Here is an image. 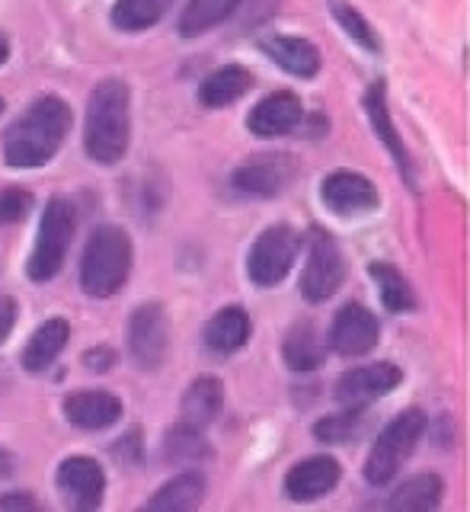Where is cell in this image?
<instances>
[{
    "instance_id": "1",
    "label": "cell",
    "mask_w": 470,
    "mask_h": 512,
    "mask_svg": "<svg viewBox=\"0 0 470 512\" xmlns=\"http://www.w3.org/2000/svg\"><path fill=\"white\" fill-rule=\"evenodd\" d=\"M71 132V106L61 96H39L4 132V160L13 170H36L52 160Z\"/></svg>"
},
{
    "instance_id": "33",
    "label": "cell",
    "mask_w": 470,
    "mask_h": 512,
    "mask_svg": "<svg viewBox=\"0 0 470 512\" xmlns=\"http://www.w3.org/2000/svg\"><path fill=\"white\" fill-rule=\"evenodd\" d=\"M112 455H116L122 464H141L144 458V439H141V429L125 432V436L112 445Z\"/></svg>"
},
{
    "instance_id": "19",
    "label": "cell",
    "mask_w": 470,
    "mask_h": 512,
    "mask_svg": "<svg viewBox=\"0 0 470 512\" xmlns=\"http://www.w3.org/2000/svg\"><path fill=\"white\" fill-rule=\"evenodd\" d=\"M442 500H445V480L435 471H423L397 484L384 512H439Z\"/></svg>"
},
{
    "instance_id": "23",
    "label": "cell",
    "mask_w": 470,
    "mask_h": 512,
    "mask_svg": "<svg viewBox=\"0 0 470 512\" xmlns=\"http://www.w3.org/2000/svg\"><path fill=\"white\" fill-rule=\"evenodd\" d=\"M71 340V324L64 317H48L45 324L29 336V343L23 349V368L26 372H45V368H52L55 359L64 352V346H68Z\"/></svg>"
},
{
    "instance_id": "14",
    "label": "cell",
    "mask_w": 470,
    "mask_h": 512,
    "mask_svg": "<svg viewBox=\"0 0 470 512\" xmlns=\"http://www.w3.org/2000/svg\"><path fill=\"white\" fill-rule=\"evenodd\" d=\"M339 480H343V464L333 455H311L285 474L282 487L291 503H317L339 487Z\"/></svg>"
},
{
    "instance_id": "37",
    "label": "cell",
    "mask_w": 470,
    "mask_h": 512,
    "mask_svg": "<svg viewBox=\"0 0 470 512\" xmlns=\"http://www.w3.org/2000/svg\"><path fill=\"white\" fill-rule=\"evenodd\" d=\"M13 468H16L13 455L7 452V448H0V477H10V474H13Z\"/></svg>"
},
{
    "instance_id": "22",
    "label": "cell",
    "mask_w": 470,
    "mask_h": 512,
    "mask_svg": "<svg viewBox=\"0 0 470 512\" xmlns=\"http://www.w3.org/2000/svg\"><path fill=\"white\" fill-rule=\"evenodd\" d=\"M259 48L279 64V68L291 77L311 80L320 71V52L314 42H307L301 36H269L259 42Z\"/></svg>"
},
{
    "instance_id": "24",
    "label": "cell",
    "mask_w": 470,
    "mask_h": 512,
    "mask_svg": "<svg viewBox=\"0 0 470 512\" xmlns=\"http://www.w3.org/2000/svg\"><path fill=\"white\" fill-rule=\"evenodd\" d=\"M282 359L291 372H298V375L317 372V368L327 362V346H323L311 320H298V324L288 327L285 343H282Z\"/></svg>"
},
{
    "instance_id": "27",
    "label": "cell",
    "mask_w": 470,
    "mask_h": 512,
    "mask_svg": "<svg viewBox=\"0 0 470 512\" xmlns=\"http://www.w3.org/2000/svg\"><path fill=\"white\" fill-rule=\"evenodd\" d=\"M243 0H189L183 16H180V36L196 39L202 32L221 26L224 20H231Z\"/></svg>"
},
{
    "instance_id": "16",
    "label": "cell",
    "mask_w": 470,
    "mask_h": 512,
    "mask_svg": "<svg viewBox=\"0 0 470 512\" xmlns=\"http://www.w3.org/2000/svg\"><path fill=\"white\" fill-rule=\"evenodd\" d=\"M301 119H304V106L298 100V93L275 90L250 109L247 128L256 138H279V135L295 132Z\"/></svg>"
},
{
    "instance_id": "35",
    "label": "cell",
    "mask_w": 470,
    "mask_h": 512,
    "mask_svg": "<svg viewBox=\"0 0 470 512\" xmlns=\"http://www.w3.org/2000/svg\"><path fill=\"white\" fill-rule=\"evenodd\" d=\"M116 362H119V356H116V349H112V346H93V349L84 352V365L90 368V372H96V375L109 372V368L116 365Z\"/></svg>"
},
{
    "instance_id": "25",
    "label": "cell",
    "mask_w": 470,
    "mask_h": 512,
    "mask_svg": "<svg viewBox=\"0 0 470 512\" xmlns=\"http://www.w3.org/2000/svg\"><path fill=\"white\" fill-rule=\"evenodd\" d=\"M253 87V74L240 64H224V68L212 71L199 84V103L208 109H224L237 103L240 96H247Z\"/></svg>"
},
{
    "instance_id": "38",
    "label": "cell",
    "mask_w": 470,
    "mask_h": 512,
    "mask_svg": "<svg viewBox=\"0 0 470 512\" xmlns=\"http://www.w3.org/2000/svg\"><path fill=\"white\" fill-rule=\"evenodd\" d=\"M10 58V42L4 39V36H0V64H4Z\"/></svg>"
},
{
    "instance_id": "8",
    "label": "cell",
    "mask_w": 470,
    "mask_h": 512,
    "mask_svg": "<svg viewBox=\"0 0 470 512\" xmlns=\"http://www.w3.org/2000/svg\"><path fill=\"white\" fill-rule=\"evenodd\" d=\"M55 490L68 512H100L106 500V471L90 455H71L58 464Z\"/></svg>"
},
{
    "instance_id": "15",
    "label": "cell",
    "mask_w": 470,
    "mask_h": 512,
    "mask_svg": "<svg viewBox=\"0 0 470 512\" xmlns=\"http://www.w3.org/2000/svg\"><path fill=\"white\" fill-rule=\"evenodd\" d=\"M122 400L103 391V388H90V391H74L64 397V420L80 432H103L112 429L122 420Z\"/></svg>"
},
{
    "instance_id": "17",
    "label": "cell",
    "mask_w": 470,
    "mask_h": 512,
    "mask_svg": "<svg viewBox=\"0 0 470 512\" xmlns=\"http://www.w3.org/2000/svg\"><path fill=\"white\" fill-rule=\"evenodd\" d=\"M250 336H253V320L247 308H240V304L221 308L218 314L208 317L202 327V343L208 352H215V356H234V352H240L250 343Z\"/></svg>"
},
{
    "instance_id": "4",
    "label": "cell",
    "mask_w": 470,
    "mask_h": 512,
    "mask_svg": "<svg viewBox=\"0 0 470 512\" xmlns=\"http://www.w3.org/2000/svg\"><path fill=\"white\" fill-rule=\"evenodd\" d=\"M426 426H429L426 413L419 407H407L378 432V439H375V445H371V452L365 458V468H362V474L371 487L391 484V480L400 474L403 464L410 461V455L416 452L419 439L426 436Z\"/></svg>"
},
{
    "instance_id": "10",
    "label": "cell",
    "mask_w": 470,
    "mask_h": 512,
    "mask_svg": "<svg viewBox=\"0 0 470 512\" xmlns=\"http://www.w3.org/2000/svg\"><path fill=\"white\" fill-rule=\"evenodd\" d=\"M295 176H298V160L291 154L272 151V154H256L247 164H240L231 173V186L240 196L250 199H275L291 186Z\"/></svg>"
},
{
    "instance_id": "6",
    "label": "cell",
    "mask_w": 470,
    "mask_h": 512,
    "mask_svg": "<svg viewBox=\"0 0 470 512\" xmlns=\"http://www.w3.org/2000/svg\"><path fill=\"white\" fill-rule=\"evenodd\" d=\"M346 282V256L330 231L311 228L307 234V260L301 269V295L307 304L330 301Z\"/></svg>"
},
{
    "instance_id": "26",
    "label": "cell",
    "mask_w": 470,
    "mask_h": 512,
    "mask_svg": "<svg viewBox=\"0 0 470 512\" xmlns=\"http://www.w3.org/2000/svg\"><path fill=\"white\" fill-rule=\"evenodd\" d=\"M368 272H371V279H375V285H378V295H381V304L391 314H410V311H416L419 308V301H416V292H413V285L407 282V276L397 269V266H391V263H371L368 266Z\"/></svg>"
},
{
    "instance_id": "3",
    "label": "cell",
    "mask_w": 470,
    "mask_h": 512,
    "mask_svg": "<svg viewBox=\"0 0 470 512\" xmlns=\"http://www.w3.org/2000/svg\"><path fill=\"white\" fill-rule=\"evenodd\" d=\"M135 247L132 237L119 224H100L87 237V247L80 253V288L90 298L119 295L128 276H132Z\"/></svg>"
},
{
    "instance_id": "5",
    "label": "cell",
    "mask_w": 470,
    "mask_h": 512,
    "mask_svg": "<svg viewBox=\"0 0 470 512\" xmlns=\"http://www.w3.org/2000/svg\"><path fill=\"white\" fill-rule=\"evenodd\" d=\"M77 231V208L71 199L52 196L42 208V221H39V234L32 253L26 260V276L29 282H52L61 266L64 256L71 250V240Z\"/></svg>"
},
{
    "instance_id": "36",
    "label": "cell",
    "mask_w": 470,
    "mask_h": 512,
    "mask_svg": "<svg viewBox=\"0 0 470 512\" xmlns=\"http://www.w3.org/2000/svg\"><path fill=\"white\" fill-rule=\"evenodd\" d=\"M16 317H20V304L10 295H0V343L7 340L16 327Z\"/></svg>"
},
{
    "instance_id": "9",
    "label": "cell",
    "mask_w": 470,
    "mask_h": 512,
    "mask_svg": "<svg viewBox=\"0 0 470 512\" xmlns=\"http://www.w3.org/2000/svg\"><path fill=\"white\" fill-rule=\"evenodd\" d=\"M128 352H132V362L144 372H154L160 362L167 359L170 349V317L164 311V304L148 301L138 304L128 317Z\"/></svg>"
},
{
    "instance_id": "34",
    "label": "cell",
    "mask_w": 470,
    "mask_h": 512,
    "mask_svg": "<svg viewBox=\"0 0 470 512\" xmlns=\"http://www.w3.org/2000/svg\"><path fill=\"white\" fill-rule=\"evenodd\" d=\"M0 512H48L29 490H10L0 496Z\"/></svg>"
},
{
    "instance_id": "39",
    "label": "cell",
    "mask_w": 470,
    "mask_h": 512,
    "mask_svg": "<svg viewBox=\"0 0 470 512\" xmlns=\"http://www.w3.org/2000/svg\"><path fill=\"white\" fill-rule=\"evenodd\" d=\"M0 112H4V100H0Z\"/></svg>"
},
{
    "instance_id": "11",
    "label": "cell",
    "mask_w": 470,
    "mask_h": 512,
    "mask_svg": "<svg viewBox=\"0 0 470 512\" xmlns=\"http://www.w3.org/2000/svg\"><path fill=\"white\" fill-rule=\"evenodd\" d=\"M378 340H381V320L359 301L343 304L327 333V346L336 356H346V359L368 356V352L378 346Z\"/></svg>"
},
{
    "instance_id": "21",
    "label": "cell",
    "mask_w": 470,
    "mask_h": 512,
    "mask_svg": "<svg viewBox=\"0 0 470 512\" xmlns=\"http://www.w3.org/2000/svg\"><path fill=\"white\" fill-rule=\"evenodd\" d=\"M224 410V384L215 375H199L196 381L183 391L180 400V416L183 423L196 426V429H208Z\"/></svg>"
},
{
    "instance_id": "2",
    "label": "cell",
    "mask_w": 470,
    "mask_h": 512,
    "mask_svg": "<svg viewBox=\"0 0 470 512\" xmlns=\"http://www.w3.org/2000/svg\"><path fill=\"white\" fill-rule=\"evenodd\" d=\"M132 141V93L119 77H106L93 87L84 119V151L93 164H119Z\"/></svg>"
},
{
    "instance_id": "12",
    "label": "cell",
    "mask_w": 470,
    "mask_h": 512,
    "mask_svg": "<svg viewBox=\"0 0 470 512\" xmlns=\"http://www.w3.org/2000/svg\"><path fill=\"white\" fill-rule=\"evenodd\" d=\"M400 381H403L400 365L368 362V365L349 368V372L339 375L333 384V397H336V404H343V407H365L371 400L391 394Z\"/></svg>"
},
{
    "instance_id": "30",
    "label": "cell",
    "mask_w": 470,
    "mask_h": 512,
    "mask_svg": "<svg viewBox=\"0 0 470 512\" xmlns=\"http://www.w3.org/2000/svg\"><path fill=\"white\" fill-rule=\"evenodd\" d=\"M365 426V410L362 407H343L339 413L320 416L314 423V439L323 445H346L362 432Z\"/></svg>"
},
{
    "instance_id": "28",
    "label": "cell",
    "mask_w": 470,
    "mask_h": 512,
    "mask_svg": "<svg viewBox=\"0 0 470 512\" xmlns=\"http://www.w3.org/2000/svg\"><path fill=\"white\" fill-rule=\"evenodd\" d=\"M212 455V445L205 439V429H196L189 423H176L164 436V458L170 464H196Z\"/></svg>"
},
{
    "instance_id": "20",
    "label": "cell",
    "mask_w": 470,
    "mask_h": 512,
    "mask_svg": "<svg viewBox=\"0 0 470 512\" xmlns=\"http://www.w3.org/2000/svg\"><path fill=\"white\" fill-rule=\"evenodd\" d=\"M365 112H368L371 128H375L378 138L384 141V148L391 151V157L397 160L400 173L407 176V183H413V164H410V154H407V148H403V141L397 135L394 122H391V109H387V87H384V80H375V84L365 90Z\"/></svg>"
},
{
    "instance_id": "13",
    "label": "cell",
    "mask_w": 470,
    "mask_h": 512,
    "mask_svg": "<svg viewBox=\"0 0 470 512\" xmlns=\"http://www.w3.org/2000/svg\"><path fill=\"white\" fill-rule=\"evenodd\" d=\"M320 202L327 205L333 215L355 218V215L375 212L381 196H378V186L371 183L368 176L355 170H333L323 176V183H320Z\"/></svg>"
},
{
    "instance_id": "18",
    "label": "cell",
    "mask_w": 470,
    "mask_h": 512,
    "mask_svg": "<svg viewBox=\"0 0 470 512\" xmlns=\"http://www.w3.org/2000/svg\"><path fill=\"white\" fill-rule=\"evenodd\" d=\"M205 500V477L199 471H180L164 487L151 493V500L138 512H199Z\"/></svg>"
},
{
    "instance_id": "29",
    "label": "cell",
    "mask_w": 470,
    "mask_h": 512,
    "mask_svg": "<svg viewBox=\"0 0 470 512\" xmlns=\"http://www.w3.org/2000/svg\"><path fill=\"white\" fill-rule=\"evenodd\" d=\"M167 10H170V0H116L109 20L122 32H141V29L157 26L167 16Z\"/></svg>"
},
{
    "instance_id": "31",
    "label": "cell",
    "mask_w": 470,
    "mask_h": 512,
    "mask_svg": "<svg viewBox=\"0 0 470 512\" xmlns=\"http://www.w3.org/2000/svg\"><path fill=\"white\" fill-rule=\"evenodd\" d=\"M330 10H333V20L343 26L362 48H368V52H375V55L381 52V42L375 36V29H371V23L352 4H346V0H333Z\"/></svg>"
},
{
    "instance_id": "32",
    "label": "cell",
    "mask_w": 470,
    "mask_h": 512,
    "mask_svg": "<svg viewBox=\"0 0 470 512\" xmlns=\"http://www.w3.org/2000/svg\"><path fill=\"white\" fill-rule=\"evenodd\" d=\"M32 208H36V196H32L29 189H20V186L0 189V228H4V224L26 221L32 215Z\"/></svg>"
},
{
    "instance_id": "7",
    "label": "cell",
    "mask_w": 470,
    "mask_h": 512,
    "mask_svg": "<svg viewBox=\"0 0 470 512\" xmlns=\"http://www.w3.org/2000/svg\"><path fill=\"white\" fill-rule=\"evenodd\" d=\"M301 237L288 224H272L253 240L247 253V276L256 288H275L288 279L291 266L298 260Z\"/></svg>"
}]
</instances>
